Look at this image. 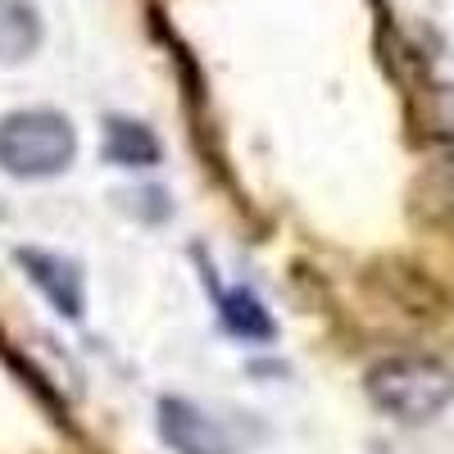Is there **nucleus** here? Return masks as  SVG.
Segmentation results:
<instances>
[{"instance_id":"f03ea898","label":"nucleus","mask_w":454,"mask_h":454,"mask_svg":"<svg viewBox=\"0 0 454 454\" xmlns=\"http://www.w3.org/2000/svg\"><path fill=\"white\" fill-rule=\"evenodd\" d=\"M364 391L395 423H427L454 400V372L432 355H391L368 368Z\"/></svg>"},{"instance_id":"6e6552de","label":"nucleus","mask_w":454,"mask_h":454,"mask_svg":"<svg viewBox=\"0 0 454 454\" xmlns=\"http://www.w3.org/2000/svg\"><path fill=\"white\" fill-rule=\"evenodd\" d=\"M164 155L160 137L150 132L141 119H128V114H109L105 119V160L119 168H155Z\"/></svg>"},{"instance_id":"423d86ee","label":"nucleus","mask_w":454,"mask_h":454,"mask_svg":"<svg viewBox=\"0 0 454 454\" xmlns=\"http://www.w3.org/2000/svg\"><path fill=\"white\" fill-rule=\"evenodd\" d=\"M404 100H409V123L427 141H454V87L432 82V78H404Z\"/></svg>"},{"instance_id":"0eeeda50","label":"nucleus","mask_w":454,"mask_h":454,"mask_svg":"<svg viewBox=\"0 0 454 454\" xmlns=\"http://www.w3.org/2000/svg\"><path fill=\"white\" fill-rule=\"evenodd\" d=\"M46 42L42 10L32 0H0V64H27Z\"/></svg>"},{"instance_id":"20e7f679","label":"nucleus","mask_w":454,"mask_h":454,"mask_svg":"<svg viewBox=\"0 0 454 454\" xmlns=\"http://www.w3.org/2000/svg\"><path fill=\"white\" fill-rule=\"evenodd\" d=\"M160 441L173 450V454H237L232 450V436L218 419L192 400H177V395H164L160 400Z\"/></svg>"},{"instance_id":"1a4fd4ad","label":"nucleus","mask_w":454,"mask_h":454,"mask_svg":"<svg viewBox=\"0 0 454 454\" xmlns=\"http://www.w3.org/2000/svg\"><path fill=\"white\" fill-rule=\"evenodd\" d=\"M218 318L223 327L241 336V340H273L278 336V323L273 314L263 309V300L246 286H232V291H218Z\"/></svg>"},{"instance_id":"7ed1b4c3","label":"nucleus","mask_w":454,"mask_h":454,"mask_svg":"<svg viewBox=\"0 0 454 454\" xmlns=\"http://www.w3.org/2000/svg\"><path fill=\"white\" fill-rule=\"evenodd\" d=\"M19 269L27 273V282L51 300V309L68 323H78L87 314V282H82V269L73 259L55 254V250H14Z\"/></svg>"},{"instance_id":"f257e3e1","label":"nucleus","mask_w":454,"mask_h":454,"mask_svg":"<svg viewBox=\"0 0 454 454\" xmlns=\"http://www.w3.org/2000/svg\"><path fill=\"white\" fill-rule=\"evenodd\" d=\"M78 155V128L59 109H10L0 114V173L19 182L55 177Z\"/></svg>"},{"instance_id":"39448f33","label":"nucleus","mask_w":454,"mask_h":454,"mask_svg":"<svg viewBox=\"0 0 454 454\" xmlns=\"http://www.w3.org/2000/svg\"><path fill=\"white\" fill-rule=\"evenodd\" d=\"M409 209L423 227L454 232V155L432 160L409 186Z\"/></svg>"}]
</instances>
